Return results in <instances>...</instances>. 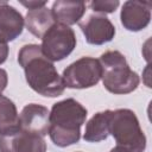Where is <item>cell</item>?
I'll list each match as a JSON object with an SVG mask.
<instances>
[{"label": "cell", "instance_id": "277c9868", "mask_svg": "<svg viewBox=\"0 0 152 152\" xmlns=\"http://www.w3.org/2000/svg\"><path fill=\"white\" fill-rule=\"evenodd\" d=\"M109 134L115 139L118 146L133 150L134 152H144L146 148V137L135 113L131 109L120 108L112 110Z\"/></svg>", "mask_w": 152, "mask_h": 152}, {"label": "cell", "instance_id": "5bb4252c", "mask_svg": "<svg viewBox=\"0 0 152 152\" xmlns=\"http://www.w3.org/2000/svg\"><path fill=\"white\" fill-rule=\"evenodd\" d=\"M112 110L107 109L96 113L87 124L83 134V139L88 142H100L109 135V120Z\"/></svg>", "mask_w": 152, "mask_h": 152}, {"label": "cell", "instance_id": "ac0fdd59", "mask_svg": "<svg viewBox=\"0 0 152 152\" xmlns=\"http://www.w3.org/2000/svg\"><path fill=\"white\" fill-rule=\"evenodd\" d=\"M7 83H8V75H7L6 70L0 68V94L6 89Z\"/></svg>", "mask_w": 152, "mask_h": 152}, {"label": "cell", "instance_id": "e0dca14e", "mask_svg": "<svg viewBox=\"0 0 152 152\" xmlns=\"http://www.w3.org/2000/svg\"><path fill=\"white\" fill-rule=\"evenodd\" d=\"M23 6H25L28 11L30 10H37L40 7L46 6V1H20Z\"/></svg>", "mask_w": 152, "mask_h": 152}, {"label": "cell", "instance_id": "4fadbf2b", "mask_svg": "<svg viewBox=\"0 0 152 152\" xmlns=\"http://www.w3.org/2000/svg\"><path fill=\"white\" fill-rule=\"evenodd\" d=\"M24 20L28 32L40 39L49 31V28L56 24L51 10H49L46 6L27 11Z\"/></svg>", "mask_w": 152, "mask_h": 152}, {"label": "cell", "instance_id": "d6986e66", "mask_svg": "<svg viewBox=\"0 0 152 152\" xmlns=\"http://www.w3.org/2000/svg\"><path fill=\"white\" fill-rule=\"evenodd\" d=\"M8 57V45L5 43H0V64L5 63Z\"/></svg>", "mask_w": 152, "mask_h": 152}, {"label": "cell", "instance_id": "8992f818", "mask_svg": "<svg viewBox=\"0 0 152 152\" xmlns=\"http://www.w3.org/2000/svg\"><path fill=\"white\" fill-rule=\"evenodd\" d=\"M65 88L87 89L96 86L101 80V65L99 59L81 57L63 70L62 75Z\"/></svg>", "mask_w": 152, "mask_h": 152}, {"label": "cell", "instance_id": "30bf717a", "mask_svg": "<svg viewBox=\"0 0 152 152\" xmlns=\"http://www.w3.org/2000/svg\"><path fill=\"white\" fill-rule=\"evenodd\" d=\"M20 129L45 137L50 129V110L38 103L26 104L19 114Z\"/></svg>", "mask_w": 152, "mask_h": 152}, {"label": "cell", "instance_id": "3957f363", "mask_svg": "<svg viewBox=\"0 0 152 152\" xmlns=\"http://www.w3.org/2000/svg\"><path fill=\"white\" fill-rule=\"evenodd\" d=\"M101 65V80L103 87L112 94L124 95L134 91L139 83V75L133 71L126 57L118 50L102 53L99 58Z\"/></svg>", "mask_w": 152, "mask_h": 152}, {"label": "cell", "instance_id": "7c38bea8", "mask_svg": "<svg viewBox=\"0 0 152 152\" xmlns=\"http://www.w3.org/2000/svg\"><path fill=\"white\" fill-rule=\"evenodd\" d=\"M87 5L82 1H65L58 0L55 1L51 8L55 21L66 26L80 23L82 17L86 13Z\"/></svg>", "mask_w": 152, "mask_h": 152}, {"label": "cell", "instance_id": "2e32d148", "mask_svg": "<svg viewBox=\"0 0 152 152\" xmlns=\"http://www.w3.org/2000/svg\"><path fill=\"white\" fill-rule=\"evenodd\" d=\"M120 2L118 0H107V1H91L89 4L90 8L97 13V14H106V13H113L119 7Z\"/></svg>", "mask_w": 152, "mask_h": 152}, {"label": "cell", "instance_id": "ffe728a7", "mask_svg": "<svg viewBox=\"0 0 152 152\" xmlns=\"http://www.w3.org/2000/svg\"><path fill=\"white\" fill-rule=\"evenodd\" d=\"M109 152H134V151L133 150H129V148H126V147H122V146L115 145Z\"/></svg>", "mask_w": 152, "mask_h": 152}, {"label": "cell", "instance_id": "52a82bcc", "mask_svg": "<svg viewBox=\"0 0 152 152\" xmlns=\"http://www.w3.org/2000/svg\"><path fill=\"white\" fill-rule=\"evenodd\" d=\"M78 26L87 40L91 45L109 43L115 36V27L103 14H89L78 23Z\"/></svg>", "mask_w": 152, "mask_h": 152}, {"label": "cell", "instance_id": "5b68a950", "mask_svg": "<svg viewBox=\"0 0 152 152\" xmlns=\"http://www.w3.org/2000/svg\"><path fill=\"white\" fill-rule=\"evenodd\" d=\"M76 34L70 26L56 23L42 38L40 49L52 63L66 58L76 48Z\"/></svg>", "mask_w": 152, "mask_h": 152}, {"label": "cell", "instance_id": "7a4b0ae2", "mask_svg": "<svg viewBox=\"0 0 152 152\" xmlns=\"http://www.w3.org/2000/svg\"><path fill=\"white\" fill-rule=\"evenodd\" d=\"M88 112L75 99L56 102L50 110L51 141L58 147H66L81 139V126L86 122Z\"/></svg>", "mask_w": 152, "mask_h": 152}, {"label": "cell", "instance_id": "9c48e42d", "mask_svg": "<svg viewBox=\"0 0 152 152\" xmlns=\"http://www.w3.org/2000/svg\"><path fill=\"white\" fill-rule=\"evenodd\" d=\"M150 1L128 0L124 2L120 12V20L122 26L131 32H138L146 28L151 21Z\"/></svg>", "mask_w": 152, "mask_h": 152}, {"label": "cell", "instance_id": "ba28073f", "mask_svg": "<svg viewBox=\"0 0 152 152\" xmlns=\"http://www.w3.org/2000/svg\"><path fill=\"white\" fill-rule=\"evenodd\" d=\"M0 152H46V141L40 135L18 129L0 135Z\"/></svg>", "mask_w": 152, "mask_h": 152}, {"label": "cell", "instance_id": "8fae6325", "mask_svg": "<svg viewBox=\"0 0 152 152\" xmlns=\"http://www.w3.org/2000/svg\"><path fill=\"white\" fill-rule=\"evenodd\" d=\"M25 20L23 14L7 2H0V43L18 38L24 30Z\"/></svg>", "mask_w": 152, "mask_h": 152}, {"label": "cell", "instance_id": "6da1fadb", "mask_svg": "<svg viewBox=\"0 0 152 152\" xmlns=\"http://www.w3.org/2000/svg\"><path fill=\"white\" fill-rule=\"evenodd\" d=\"M18 63L24 69L30 88L39 95L57 97L64 93L63 78L57 72L53 63L44 56L40 45H24L18 52Z\"/></svg>", "mask_w": 152, "mask_h": 152}, {"label": "cell", "instance_id": "9a60e30c", "mask_svg": "<svg viewBox=\"0 0 152 152\" xmlns=\"http://www.w3.org/2000/svg\"><path fill=\"white\" fill-rule=\"evenodd\" d=\"M20 129L19 114L12 100L0 94V135Z\"/></svg>", "mask_w": 152, "mask_h": 152}]
</instances>
